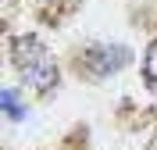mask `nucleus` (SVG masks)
<instances>
[{
  "label": "nucleus",
  "instance_id": "obj_1",
  "mask_svg": "<svg viewBox=\"0 0 157 150\" xmlns=\"http://www.w3.org/2000/svg\"><path fill=\"white\" fill-rule=\"evenodd\" d=\"M11 61L18 64V71L25 75V82H29L32 90H39V93L54 90V82H57V64H54V57L47 54V47H43L36 36H18L14 47H11Z\"/></svg>",
  "mask_w": 157,
  "mask_h": 150
},
{
  "label": "nucleus",
  "instance_id": "obj_2",
  "mask_svg": "<svg viewBox=\"0 0 157 150\" xmlns=\"http://www.w3.org/2000/svg\"><path fill=\"white\" fill-rule=\"evenodd\" d=\"M128 61H132V54H128V47H121V43H100V47H89L86 54H82V64H86V71L93 79H107L118 68H125Z\"/></svg>",
  "mask_w": 157,
  "mask_h": 150
},
{
  "label": "nucleus",
  "instance_id": "obj_3",
  "mask_svg": "<svg viewBox=\"0 0 157 150\" xmlns=\"http://www.w3.org/2000/svg\"><path fill=\"white\" fill-rule=\"evenodd\" d=\"M143 86L157 93V40L147 47V57H143Z\"/></svg>",
  "mask_w": 157,
  "mask_h": 150
},
{
  "label": "nucleus",
  "instance_id": "obj_4",
  "mask_svg": "<svg viewBox=\"0 0 157 150\" xmlns=\"http://www.w3.org/2000/svg\"><path fill=\"white\" fill-rule=\"evenodd\" d=\"M0 104H4V111H7L11 118H25V111H21V100H18V93H14V90H4Z\"/></svg>",
  "mask_w": 157,
  "mask_h": 150
},
{
  "label": "nucleus",
  "instance_id": "obj_5",
  "mask_svg": "<svg viewBox=\"0 0 157 150\" xmlns=\"http://www.w3.org/2000/svg\"><path fill=\"white\" fill-rule=\"evenodd\" d=\"M147 150H157V136H154V140H150V147H147Z\"/></svg>",
  "mask_w": 157,
  "mask_h": 150
}]
</instances>
